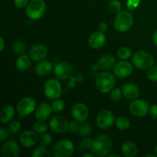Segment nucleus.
Here are the masks:
<instances>
[{
    "label": "nucleus",
    "mask_w": 157,
    "mask_h": 157,
    "mask_svg": "<svg viewBox=\"0 0 157 157\" xmlns=\"http://www.w3.org/2000/svg\"><path fill=\"white\" fill-rule=\"evenodd\" d=\"M25 44L21 40H17L12 44V49L17 55H22L25 51Z\"/></svg>",
    "instance_id": "nucleus-28"
},
{
    "label": "nucleus",
    "mask_w": 157,
    "mask_h": 157,
    "mask_svg": "<svg viewBox=\"0 0 157 157\" xmlns=\"http://www.w3.org/2000/svg\"><path fill=\"white\" fill-rule=\"evenodd\" d=\"M15 115V108L12 105H6L0 112V121L2 124L10 122Z\"/></svg>",
    "instance_id": "nucleus-23"
},
{
    "label": "nucleus",
    "mask_w": 157,
    "mask_h": 157,
    "mask_svg": "<svg viewBox=\"0 0 157 157\" xmlns=\"http://www.w3.org/2000/svg\"><path fill=\"white\" fill-rule=\"evenodd\" d=\"M7 136L8 134L6 130H4L2 127H1V128H0V143L4 142L6 140V138H7Z\"/></svg>",
    "instance_id": "nucleus-42"
},
{
    "label": "nucleus",
    "mask_w": 157,
    "mask_h": 157,
    "mask_svg": "<svg viewBox=\"0 0 157 157\" xmlns=\"http://www.w3.org/2000/svg\"><path fill=\"white\" fill-rule=\"evenodd\" d=\"M153 44L157 47V29L155 31L154 34L153 35Z\"/></svg>",
    "instance_id": "nucleus-45"
},
{
    "label": "nucleus",
    "mask_w": 157,
    "mask_h": 157,
    "mask_svg": "<svg viewBox=\"0 0 157 157\" xmlns=\"http://www.w3.org/2000/svg\"><path fill=\"white\" fill-rule=\"evenodd\" d=\"M44 94L48 99L56 100L61 95L62 87L56 79H50L46 82L44 88Z\"/></svg>",
    "instance_id": "nucleus-7"
},
{
    "label": "nucleus",
    "mask_w": 157,
    "mask_h": 157,
    "mask_svg": "<svg viewBox=\"0 0 157 157\" xmlns=\"http://www.w3.org/2000/svg\"><path fill=\"white\" fill-rule=\"evenodd\" d=\"M46 10L43 0H32L26 7V15L32 20H38L44 15Z\"/></svg>",
    "instance_id": "nucleus-5"
},
{
    "label": "nucleus",
    "mask_w": 157,
    "mask_h": 157,
    "mask_svg": "<svg viewBox=\"0 0 157 157\" xmlns=\"http://www.w3.org/2000/svg\"><path fill=\"white\" fill-rule=\"evenodd\" d=\"M132 55V51L127 47H121L117 51L118 58L123 60H127L130 58Z\"/></svg>",
    "instance_id": "nucleus-29"
},
{
    "label": "nucleus",
    "mask_w": 157,
    "mask_h": 157,
    "mask_svg": "<svg viewBox=\"0 0 157 157\" xmlns=\"http://www.w3.org/2000/svg\"><path fill=\"white\" fill-rule=\"evenodd\" d=\"M114 122V116L110 110H104L100 112L96 118V124L99 128L105 130L111 127Z\"/></svg>",
    "instance_id": "nucleus-9"
},
{
    "label": "nucleus",
    "mask_w": 157,
    "mask_h": 157,
    "mask_svg": "<svg viewBox=\"0 0 157 157\" xmlns=\"http://www.w3.org/2000/svg\"><path fill=\"white\" fill-rule=\"evenodd\" d=\"M115 124L119 130H125L130 127V121L128 118L124 116L118 117L115 121Z\"/></svg>",
    "instance_id": "nucleus-26"
},
{
    "label": "nucleus",
    "mask_w": 157,
    "mask_h": 157,
    "mask_svg": "<svg viewBox=\"0 0 157 157\" xmlns=\"http://www.w3.org/2000/svg\"><path fill=\"white\" fill-rule=\"evenodd\" d=\"M91 133V127L88 123L83 122L82 124L80 125L79 130H78V133L80 136H88Z\"/></svg>",
    "instance_id": "nucleus-30"
},
{
    "label": "nucleus",
    "mask_w": 157,
    "mask_h": 157,
    "mask_svg": "<svg viewBox=\"0 0 157 157\" xmlns=\"http://www.w3.org/2000/svg\"><path fill=\"white\" fill-rule=\"evenodd\" d=\"M53 69V64L47 61H41L37 64L35 67V72L39 76H47L52 72Z\"/></svg>",
    "instance_id": "nucleus-24"
},
{
    "label": "nucleus",
    "mask_w": 157,
    "mask_h": 157,
    "mask_svg": "<svg viewBox=\"0 0 157 157\" xmlns=\"http://www.w3.org/2000/svg\"><path fill=\"white\" fill-rule=\"evenodd\" d=\"M122 90H121L120 88L112 89L110 94V100H111L112 101H113V102H118V101H121V98H122Z\"/></svg>",
    "instance_id": "nucleus-33"
},
{
    "label": "nucleus",
    "mask_w": 157,
    "mask_h": 157,
    "mask_svg": "<svg viewBox=\"0 0 157 157\" xmlns=\"http://www.w3.org/2000/svg\"><path fill=\"white\" fill-rule=\"evenodd\" d=\"M83 157H94V155L92 154V153H84V154H83Z\"/></svg>",
    "instance_id": "nucleus-47"
},
{
    "label": "nucleus",
    "mask_w": 157,
    "mask_h": 157,
    "mask_svg": "<svg viewBox=\"0 0 157 157\" xmlns=\"http://www.w3.org/2000/svg\"><path fill=\"white\" fill-rule=\"evenodd\" d=\"M107 1H110V0H107Z\"/></svg>",
    "instance_id": "nucleus-51"
},
{
    "label": "nucleus",
    "mask_w": 157,
    "mask_h": 157,
    "mask_svg": "<svg viewBox=\"0 0 157 157\" xmlns=\"http://www.w3.org/2000/svg\"><path fill=\"white\" fill-rule=\"evenodd\" d=\"M33 128L35 130V131H36L38 133H41H41H45L47 131L48 127V125L44 121H38L36 123H35V124L33 126Z\"/></svg>",
    "instance_id": "nucleus-31"
},
{
    "label": "nucleus",
    "mask_w": 157,
    "mask_h": 157,
    "mask_svg": "<svg viewBox=\"0 0 157 157\" xmlns=\"http://www.w3.org/2000/svg\"><path fill=\"white\" fill-rule=\"evenodd\" d=\"M2 154L4 157H17L20 154V147L15 141L8 140L2 147Z\"/></svg>",
    "instance_id": "nucleus-15"
},
{
    "label": "nucleus",
    "mask_w": 157,
    "mask_h": 157,
    "mask_svg": "<svg viewBox=\"0 0 157 157\" xmlns=\"http://www.w3.org/2000/svg\"><path fill=\"white\" fill-rule=\"evenodd\" d=\"M147 157H150V156H152V157H156V154H148L146 156Z\"/></svg>",
    "instance_id": "nucleus-48"
},
{
    "label": "nucleus",
    "mask_w": 157,
    "mask_h": 157,
    "mask_svg": "<svg viewBox=\"0 0 157 157\" xmlns=\"http://www.w3.org/2000/svg\"><path fill=\"white\" fill-rule=\"evenodd\" d=\"M133 24V15L128 11H121L113 21V27L119 32H125L131 29Z\"/></svg>",
    "instance_id": "nucleus-2"
},
{
    "label": "nucleus",
    "mask_w": 157,
    "mask_h": 157,
    "mask_svg": "<svg viewBox=\"0 0 157 157\" xmlns=\"http://www.w3.org/2000/svg\"><path fill=\"white\" fill-rule=\"evenodd\" d=\"M48 50L44 44H34L29 50V57L34 61H41L47 56Z\"/></svg>",
    "instance_id": "nucleus-16"
},
{
    "label": "nucleus",
    "mask_w": 157,
    "mask_h": 157,
    "mask_svg": "<svg viewBox=\"0 0 157 157\" xmlns=\"http://www.w3.org/2000/svg\"><path fill=\"white\" fill-rule=\"evenodd\" d=\"M32 156L33 157H50V153L48 150L44 146H39L37 147L32 152Z\"/></svg>",
    "instance_id": "nucleus-27"
},
{
    "label": "nucleus",
    "mask_w": 157,
    "mask_h": 157,
    "mask_svg": "<svg viewBox=\"0 0 157 157\" xmlns=\"http://www.w3.org/2000/svg\"><path fill=\"white\" fill-rule=\"evenodd\" d=\"M150 113L153 119H157V105H153L150 107Z\"/></svg>",
    "instance_id": "nucleus-43"
},
{
    "label": "nucleus",
    "mask_w": 157,
    "mask_h": 157,
    "mask_svg": "<svg viewBox=\"0 0 157 157\" xmlns=\"http://www.w3.org/2000/svg\"><path fill=\"white\" fill-rule=\"evenodd\" d=\"M116 83L115 77L109 72L100 74L96 79V87L101 93L107 94L111 91Z\"/></svg>",
    "instance_id": "nucleus-4"
},
{
    "label": "nucleus",
    "mask_w": 157,
    "mask_h": 157,
    "mask_svg": "<svg viewBox=\"0 0 157 157\" xmlns=\"http://www.w3.org/2000/svg\"><path fill=\"white\" fill-rule=\"evenodd\" d=\"M113 156H115V157H120V156H118V155H110V157H113Z\"/></svg>",
    "instance_id": "nucleus-50"
},
{
    "label": "nucleus",
    "mask_w": 157,
    "mask_h": 157,
    "mask_svg": "<svg viewBox=\"0 0 157 157\" xmlns=\"http://www.w3.org/2000/svg\"><path fill=\"white\" fill-rule=\"evenodd\" d=\"M108 8L110 12L117 14L118 12L121 11L122 6H121V2L118 0H110V3L108 5Z\"/></svg>",
    "instance_id": "nucleus-34"
},
{
    "label": "nucleus",
    "mask_w": 157,
    "mask_h": 157,
    "mask_svg": "<svg viewBox=\"0 0 157 157\" xmlns=\"http://www.w3.org/2000/svg\"><path fill=\"white\" fill-rule=\"evenodd\" d=\"M35 100L31 98H25L21 99L17 104V111L21 116H28L35 110Z\"/></svg>",
    "instance_id": "nucleus-11"
},
{
    "label": "nucleus",
    "mask_w": 157,
    "mask_h": 157,
    "mask_svg": "<svg viewBox=\"0 0 157 157\" xmlns=\"http://www.w3.org/2000/svg\"><path fill=\"white\" fill-rule=\"evenodd\" d=\"M0 44H1V45H0V52H2L5 48V41L2 38H0Z\"/></svg>",
    "instance_id": "nucleus-46"
},
{
    "label": "nucleus",
    "mask_w": 157,
    "mask_h": 157,
    "mask_svg": "<svg viewBox=\"0 0 157 157\" xmlns=\"http://www.w3.org/2000/svg\"><path fill=\"white\" fill-rule=\"evenodd\" d=\"M154 153H155V154L157 156V146L154 148Z\"/></svg>",
    "instance_id": "nucleus-49"
},
{
    "label": "nucleus",
    "mask_w": 157,
    "mask_h": 157,
    "mask_svg": "<svg viewBox=\"0 0 157 157\" xmlns=\"http://www.w3.org/2000/svg\"><path fill=\"white\" fill-rule=\"evenodd\" d=\"M107 28H108L107 24L106 22H104V21H101V22H100V24L98 25V29H99V30L102 32H106V31L107 30Z\"/></svg>",
    "instance_id": "nucleus-44"
},
{
    "label": "nucleus",
    "mask_w": 157,
    "mask_h": 157,
    "mask_svg": "<svg viewBox=\"0 0 157 157\" xmlns=\"http://www.w3.org/2000/svg\"><path fill=\"white\" fill-rule=\"evenodd\" d=\"M52 107L54 111L56 112V113H60V112L64 110V107H65V104L61 100H57L55 102H53Z\"/></svg>",
    "instance_id": "nucleus-35"
},
{
    "label": "nucleus",
    "mask_w": 157,
    "mask_h": 157,
    "mask_svg": "<svg viewBox=\"0 0 157 157\" xmlns=\"http://www.w3.org/2000/svg\"><path fill=\"white\" fill-rule=\"evenodd\" d=\"M140 0H127V6L130 10H133L139 6Z\"/></svg>",
    "instance_id": "nucleus-40"
},
{
    "label": "nucleus",
    "mask_w": 157,
    "mask_h": 157,
    "mask_svg": "<svg viewBox=\"0 0 157 157\" xmlns=\"http://www.w3.org/2000/svg\"><path fill=\"white\" fill-rule=\"evenodd\" d=\"M9 128V130L11 132H12V133H18L20 130V129H21V124H20L19 121H13L10 123Z\"/></svg>",
    "instance_id": "nucleus-37"
},
{
    "label": "nucleus",
    "mask_w": 157,
    "mask_h": 157,
    "mask_svg": "<svg viewBox=\"0 0 157 157\" xmlns=\"http://www.w3.org/2000/svg\"><path fill=\"white\" fill-rule=\"evenodd\" d=\"M133 72V65L127 61H121L113 67V74L120 78H125Z\"/></svg>",
    "instance_id": "nucleus-13"
},
{
    "label": "nucleus",
    "mask_w": 157,
    "mask_h": 157,
    "mask_svg": "<svg viewBox=\"0 0 157 157\" xmlns=\"http://www.w3.org/2000/svg\"><path fill=\"white\" fill-rule=\"evenodd\" d=\"M122 92L124 96L128 100H135L139 97L140 89L136 84L133 83H127L122 87Z\"/></svg>",
    "instance_id": "nucleus-20"
},
{
    "label": "nucleus",
    "mask_w": 157,
    "mask_h": 157,
    "mask_svg": "<svg viewBox=\"0 0 157 157\" xmlns=\"http://www.w3.org/2000/svg\"><path fill=\"white\" fill-rule=\"evenodd\" d=\"M147 78L153 82L157 81V66H153L147 72Z\"/></svg>",
    "instance_id": "nucleus-36"
},
{
    "label": "nucleus",
    "mask_w": 157,
    "mask_h": 157,
    "mask_svg": "<svg viewBox=\"0 0 157 157\" xmlns=\"http://www.w3.org/2000/svg\"><path fill=\"white\" fill-rule=\"evenodd\" d=\"M116 65V60L112 55L106 54L103 55L98 61V67L101 70L107 71L111 70Z\"/></svg>",
    "instance_id": "nucleus-21"
},
{
    "label": "nucleus",
    "mask_w": 157,
    "mask_h": 157,
    "mask_svg": "<svg viewBox=\"0 0 157 157\" xmlns=\"http://www.w3.org/2000/svg\"><path fill=\"white\" fill-rule=\"evenodd\" d=\"M30 57L26 55H21V56L18 57V59L15 61V67L17 70L20 71H24L29 68L30 65Z\"/></svg>",
    "instance_id": "nucleus-25"
},
{
    "label": "nucleus",
    "mask_w": 157,
    "mask_h": 157,
    "mask_svg": "<svg viewBox=\"0 0 157 157\" xmlns=\"http://www.w3.org/2000/svg\"><path fill=\"white\" fill-rule=\"evenodd\" d=\"M113 147V141L109 136L101 134L93 140L90 150L98 156H106L110 153Z\"/></svg>",
    "instance_id": "nucleus-1"
},
{
    "label": "nucleus",
    "mask_w": 157,
    "mask_h": 157,
    "mask_svg": "<svg viewBox=\"0 0 157 157\" xmlns=\"http://www.w3.org/2000/svg\"><path fill=\"white\" fill-rule=\"evenodd\" d=\"M93 144V140L88 137L84 138L81 142V147L84 149H90Z\"/></svg>",
    "instance_id": "nucleus-39"
},
{
    "label": "nucleus",
    "mask_w": 157,
    "mask_h": 157,
    "mask_svg": "<svg viewBox=\"0 0 157 157\" xmlns=\"http://www.w3.org/2000/svg\"><path fill=\"white\" fill-rule=\"evenodd\" d=\"M75 152L73 143L68 140L58 141L52 149V155L55 157H69Z\"/></svg>",
    "instance_id": "nucleus-6"
},
{
    "label": "nucleus",
    "mask_w": 157,
    "mask_h": 157,
    "mask_svg": "<svg viewBox=\"0 0 157 157\" xmlns=\"http://www.w3.org/2000/svg\"><path fill=\"white\" fill-rule=\"evenodd\" d=\"M52 107L47 103H41L36 108L35 112V117L37 121H45L51 115L52 111Z\"/></svg>",
    "instance_id": "nucleus-19"
},
{
    "label": "nucleus",
    "mask_w": 157,
    "mask_h": 157,
    "mask_svg": "<svg viewBox=\"0 0 157 157\" xmlns=\"http://www.w3.org/2000/svg\"><path fill=\"white\" fill-rule=\"evenodd\" d=\"M71 113L74 119L79 122H84L88 117L89 110L85 104L82 103H78L73 107Z\"/></svg>",
    "instance_id": "nucleus-17"
},
{
    "label": "nucleus",
    "mask_w": 157,
    "mask_h": 157,
    "mask_svg": "<svg viewBox=\"0 0 157 157\" xmlns=\"http://www.w3.org/2000/svg\"><path fill=\"white\" fill-rule=\"evenodd\" d=\"M15 6L18 9H22L28 6L29 3V0H14Z\"/></svg>",
    "instance_id": "nucleus-41"
},
{
    "label": "nucleus",
    "mask_w": 157,
    "mask_h": 157,
    "mask_svg": "<svg viewBox=\"0 0 157 157\" xmlns=\"http://www.w3.org/2000/svg\"><path fill=\"white\" fill-rule=\"evenodd\" d=\"M19 140L21 145L27 148L34 147L38 140V134L36 131L25 130L20 134Z\"/></svg>",
    "instance_id": "nucleus-14"
},
{
    "label": "nucleus",
    "mask_w": 157,
    "mask_h": 157,
    "mask_svg": "<svg viewBox=\"0 0 157 157\" xmlns=\"http://www.w3.org/2000/svg\"><path fill=\"white\" fill-rule=\"evenodd\" d=\"M150 108L148 103L143 100H135L132 101L129 106L130 113L138 117H145L150 111Z\"/></svg>",
    "instance_id": "nucleus-8"
},
{
    "label": "nucleus",
    "mask_w": 157,
    "mask_h": 157,
    "mask_svg": "<svg viewBox=\"0 0 157 157\" xmlns=\"http://www.w3.org/2000/svg\"><path fill=\"white\" fill-rule=\"evenodd\" d=\"M49 127L55 133H63L68 130V123L64 117L56 115L53 117L49 122Z\"/></svg>",
    "instance_id": "nucleus-10"
},
{
    "label": "nucleus",
    "mask_w": 157,
    "mask_h": 157,
    "mask_svg": "<svg viewBox=\"0 0 157 157\" xmlns=\"http://www.w3.org/2000/svg\"><path fill=\"white\" fill-rule=\"evenodd\" d=\"M72 73V67L70 64L64 61L57 63L54 67V75L60 80L67 79Z\"/></svg>",
    "instance_id": "nucleus-12"
},
{
    "label": "nucleus",
    "mask_w": 157,
    "mask_h": 157,
    "mask_svg": "<svg viewBox=\"0 0 157 157\" xmlns=\"http://www.w3.org/2000/svg\"><path fill=\"white\" fill-rule=\"evenodd\" d=\"M80 125L78 123V121H72L70 123H68V131L71 133H75L78 132Z\"/></svg>",
    "instance_id": "nucleus-38"
},
{
    "label": "nucleus",
    "mask_w": 157,
    "mask_h": 157,
    "mask_svg": "<svg viewBox=\"0 0 157 157\" xmlns=\"http://www.w3.org/2000/svg\"><path fill=\"white\" fill-rule=\"evenodd\" d=\"M106 40L107 38L104 32L100 31V32H94L89 37L88 44L92 48L98 49L102 48L105 44Z\"/></svg>",
    "instance_id": "nucleus-18"
},
{
    "label": "nucleus",
    "mask_w": 157,
    "mask_h": 157,
    "mask_svg": "<svg viewBox=\"0 0 157 157\" xmlns=\"http://www.w3.org/2000/svg\"><path fill=\"white\" fill-rule=\"evenodd\" d=\"M133 65L141 70H147L152 67L154 64V58L151 54L144 51H138L132 57Z\"/></svg>",
    "instance_id": "nucleus-3"
},
{
    "label": "nucleus",
    "mask_w": 157,
    "mask_h": 157,
    "mask_svg": "<svg viewBox=\"0 0 157 157\" xmlns=\"http://www.w3.org/2000/svg\"><path fill=\"white\" fill-rule=\"evenodd\" d=\"M41 145L44 147H48L52 143V136L50 133H41V136L39 139Z\"/></svg>",
    "instance_id": "nucleus-32"
},
{
    "label": "nucleus",
    "mask_w": 157,
    "mask_h": 157,
    "mask_svg": "<svg viewBox=\"0 0 157 157\" xmlns=\"http://www.w3.org/2000/svg\"><path fill=\"white\" fill-rule=\"evenodd\" d=\"M121 152L127 157H134L138 153V147L133 142L127 141L123 144L121 147Z\"/></svg>",
    "instance_id": "nucleus-22"
}]
</instances>
